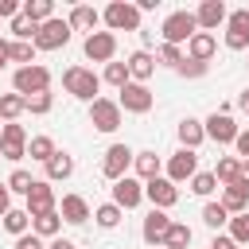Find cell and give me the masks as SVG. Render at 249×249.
Instances as JSON below:
<instances>
[{"mask_svg":"<svg viewBox=\"0 0 249 249\" xmlns=\"http://www.w3.org/2000/svg\"><path fill=\"white\" fill-rule=\"evenodd\" d=\"M222 206H226L230 214H245V210H249V183H245L241 175L222 187Z\"/></svg>","mask_w":249,"mask_h":249,"instance_id":"ac0fdd59","label":"cell"},{"mask_svg":"<svg viewBox=\"0 0 249 249\" xmlns=\"http://www.w3.org/2000/svg\"><path fill=\"white\" fill-rule=\"evenodd\" d=\"M51 105H54V93L47 89V93H35V97H27V113H51Z\"/></svg>","mask_w":249,"mask_h":249,"instance_id":"b9f144b4","label":"cell"},{"mask_svg":"<svg viewBox=\"0 0 249 249\" xmlns=\"http://www.w3.org/2000/svg\"><path fill=\"white\" fill-rule=\"evenodd\" d=\"M31 218H39V214H51V210H58V198H54V187L47 183V179H39L35 187H31V195H27V206H23Z\"/></svg>","mask_w":249,"mask_h":249,"instance_id":"5bb4252c","label":"cell"},{"mask_svg":"<svg viewBox=\"0 0 249 249\" xmlns=\"http://www.w3.org/2000/svg\"><path fill=\"white\" fill-rule=\"evenodd\" d=\"M171 222H175V218H167V210H156V206H152V210H148V218H144V226H140V237H144L148 245H156V249H160V245H163V237H167V230H171Z\"/></svg>","mask_w":249,"mask_h":249,"instance_id":"9a60e30c","label":"cell"},{"mask_svg":"<svg viewBox=\"0 0 249 249\" xmlns=\"http://www.w3.org/2000/svg\"><path fill=\"white\" fill-rule=\"evenodd\" d=\"M58 214H62V222H70V226H82V222L93 218V214H89V202H86L82 195H62Z\"/></svg>","mask_w":249,"mask_h":249,"instance_id":"d6986e66","label":"cell"},{"mask_svg":"<svg viewBox=\"0 0 249 249\" xmlns=\"http://www.w3.org/2000/svg\"><path fill=\"white\" fill-rule=\"evenodd\" d=\"M121 218H124V210H121L117 202H101V206L93 210V222H97L101 230H117V226H121Z\"/></svg>","mask_w":249,"mask_h":249,"instance_id":"f1b7e54d","label":"cell"},{"mask_svg":"<svg viewBox=\"0 0 249 249\" xmlns=\"http://www.w3.org/2000/svg\"><path fill=\"white\" fill-rule=\"evenodd\" d=\"M160 35H163V43H171V47L191 43V39L198 35V19H195V12H187V8L171 12V16L160 23Z\"/></svg>","mask_w":249,"mask_h":249,"instance_id":"7a4b0ae2","label":"cell"},{"mask_svg":"<svg viewBox=\"0 0 249 249\" xmlns=\"http://www.w3.org/2000/svg\"><path fill=\"white\" fill-rule=\"evenodd\" d=\"M54 152H58V148H54V140H51V136H31V140H27V156H31L35 163H47Z\"/></svg>","mask_w":249,"mask_h":249,"instance_id":"1f68e13d","label":"cell"},{"mask_svg":"<svg viewBox=\"0 0 249 249\" xmlns=\"http://www.w3.org/2000/svg\"><path fill=\"white\" fill-rule=\"evenodd\" d=\"M195 19H198V31H218L226 19H230V12H226V4L222 0H202L198 8H195Z\"/></svg>","mask_w":249,"mask_h":249,"instance_id":"2e32d148","label":"cell"},{"mask_svg":"<svg viewBox=\"0 0 249 249\" xmlns=\"http://www.w3.org/2000/svg\"><path fill=\"white\" fill-rule=\"evenodd\" d=\"M202 124H206V140H214V144H233V140H237V132H241V128H237V121H233L230 113H222V109H214Z\"/></svg>","mask_w":249,"mask_h":249,"instance_id":"9c48e42d","label":"cell"},{"mask_svg":"<svg viewBox=\"0 0 249 249\" xmlns=\"http://www.w3.org/2000/svg\"><path fill=\"white\" fill-rule=\"evenodd\" d=\"M0 132H4V121H0Z\"/></svg>","mask_w":249,"mask_h":249,"instance_id":"9f6ffc18","label":"cell"},{"mask_svg":"<svg viewBox=\"0 0 249 249\" xmlns=\"http://www.w3.org/2000/svg\"><path fill=\"white\" fill-rule=\"evenodd\" d=\"M230 237H233L237 245H249V210L230 218Z\"/></svg>","mask_w":249,"mask_h":249,"instance_id":"74e56055","label":"cell"},{"mask_svg":"<svg viewBox=\"0 0 249 249\" xmlns=\"http://www.w3.org/2000/svg\"><path fill=\"white\" fill-rule=\"evenodd\" d=\"M19 12H23L31 23H47V19H54V4H51V0H27Z\"/></svg>","mask_w":249,"mask_h":249,"instance_id":"4dcf8cb0","label":"cell"},{"mask_svg":"<svg viewBox=\"0 0 249 249\" xmlns=\"http://www.w3.org/2000/svg\"><path fill=\"white\" fill-rule=\"evenodd\" d=\"M132 160H136V152H132L128 144H109V148H105V160H101V175H105L109 183H117V179L128 175Z\"/></svg>","mask_w":249,"mask_h":249,"instance_id":"5b68a950","label":"cell"},{"mask_svg":"<svg viewBox=\"0 0 249 249\" xmlns=\"http://www.w3.org/2000/svg\"><path fill=\"white\" fill-rule=\"evenodd\" d=\"M214 51H218V39H214L210 31H198V35L187 43V58H198V62H210Z\"/></svg>","mask_w":249,"mask_h":249,"instance_id":"603a6c76","label":"cell"},{"mask_svg":"<svg viewBox=\"0 0 249 249\" xmlns=\"http://www.w3.org/2000/svg\"><path fill=\"white\" fill-rule=\"evenodd\" d=\"M191 237H195V233H191V226H187V222H171V230H167V237H163V245H160V249H187V245H191Z\"/></svg>","mask_w":249,"mask_h":249,"instance_id":"f546056e","label":"cell"},{"mask_svg":"<svg viewBox=\"0 0 249 249\" xmlns=\"http://www.w3.org/2000/svg\"><path fill=\"white\" fill-rule=\"evenodd\" d=\"M132 167H136V175H140V183H152V179H160V156L156 152H136V160H132Z\"/></svg>","mask_w":249,"mask_h":249,"instance_id":"484cf974","label":"cell"},{"mask_svg":"<svg viewBox=\"0 0 249 249\" xmlns=\"http://www.w3.org/2000/svg\"><path fill=\"white\" fill-rule=\"evenodd\" d=\"M202 222H206L210 230H222V226H230V210H226L222 202H206V206H202Z\"/></svg>","mask_w":249,"mask_h":249,"instance_id":"d590c367","label":"cell"},{"mask_svg":"<svg viewBox=\"0 0 249 249\" xmlns=\"http://www.w3.org/2000/svg\"><path fill=\"white\" fill-rule=\"evenodd\" d=\"M19 8H23V4H16V0H0V19H16Z\"/></svg>","mask_w":249,"mask_h":249,"instance_id":"7dc6e473","label":"cell"},{"mask_svg":"<svg viewBox=\"0 0 249 249\" xmlns=\"http://www.w3.org/2000/svg\"><path fill=\"white\" fill-rule=\"evenodd\" d=\"M198 175V152H191V148H179L171 160H167V179L179 187V183H191Z\"/></svg>","mask_w":249,"mask_h":249,"instance_id":"30bf717a","label":"cell"},{"mask_svg":"<svg viewBox=\"0 0 249 249\" xmlns=\"http://www.w3.org/2000/svg\"><path fill=\"white\" fill-rule=\"evenodd\" d=\"M31 233H39L43 241H54V237L62 233V214H58V210H51V214L31 218Z\"/></svg>","mask_w":249,"mask_h":249,"instance_id":"d4e9b609","label":"cell"},{"mask_svg":"<svg viewBox=\"0 0 249 249\" xmlns=\"http://www.w3.org/2000/svg\"><path fill=\"white\" fill-rule=\"evenodd\" d=\"M101 82H109V86H117V89H124L132 78H128V62H109L105 66V74H101Z\"/></svg>","mask_w":249,"mask_h":249,"instance_id":"8d00e7d4","label":"cell"},{"mask_svg":"<svg viewBox=\"0 0 249 249\" xmlns=\"http://www.w3.org/2000/svg\"><path fill=\"white\" fill-rule=\"evenodd\" d=\"M12 62L35 66V43H12Z\"/></svg>","mask_w":249,"mask_h":249,"instance_id":"60d3db41","label":"cell"},{"mask_svg":"<svg viewBox=\"0 0 249 249\" xmlns=\"http://www.w3.org/2000/svg\"><path fill=\"white\" fill-rule=\"evenodd\" d=\"M12 210V191H8V183H0V218Z\"/></svg>","mask_w":249,"mask_h":249,"instance_id":"681fc988","label":"cell"},{"mask_svg":"<svg viewBox=\"0 0 249 249\" xmlns=\"http://www.w3.org/2000/svg\"><path fill=\"white\" fill-rule=\"evenodd\" d=\"M66 23H70L74 31L93 35V31H97V23H101V12H97V8H89V4H74V8H70V16H66Z\"/></svg>","mask_w":249,"mask_h":249,"instance_id":"ffe728a7","label":"cell"},{"mask_svg":"<svg viewBox=\"0 0 249 249\" xmlns=\"http://www.w3.org/2000/svg\"><path fill=\"white\" fill-rule=\"evenodd\" d=\"M226 47H230V51H245V47H249V35H241V31H226Z\"/></svg>","mask_w":249,"mask_h":249,"instance_id":"f6af8a7d","label":"cell"},{"mask_svg":"<svg viewBox=\"0 0 249 249\" xmlns=\"http://www.w3.org/2000/svg\"><path fill=\"white\" fill-rule=\"evenodd\" d=\"M144 198L156 206V210H171L175 202H179V187L167 179V175H160V179H152V183H144Z\"/></svg>","mask_w":249,"mask_h":249,"instance_id":"4fadbf2b","label":"cell"},{"mask_svg":"<svg viewBox=\"0 0 249 249\" xmlns=\"http://www.w3.org/2000/svg\"><path fill=\"white\" fill-rule=\"evenodd\" d=\"M82 54L89 58V62H113V54H117V35L113 31H93V35H86V43H82Z\"/></svg>","mask_w":249,"mask_h":249,"instance_id":"ba28073f","label":"cell"},{"mask_svg":"<svg viewBox=\"0 0 249 249\" xmlns=\"http://www.w3.org/2000/svg\"><path fill=\"white\" fill-rule=\"evenodd\" d=\"M62 86H66L70 97L93 105V101H97V89H101V78H97L89 66H66V70H62Z\"/></svg>","mask_w":249,"mask_h":249,"instance_id":"6da1fadb","label":"cell"},{"mask_svg":"<svg viewBox=\"0 0 249 249\" xmlns=\"http://www.w3.org/2000/svg\"><path fill=\"white\" fill-rule=\"evenodd\" d=\"M202 140H206V124H202V121H195V117H183V121H179V144L195 152Z\"/></svg>","mask_w":249,"mask_h":249,"instance_id":"cb8c5ba5","label":"cell"},{"mask_svg":"<svg viewBox=\"0 0 249 249\" xmlns=\"http://www.w3.org/2000/svg\"><path fill=\"white\" fill-rule=\"evenodd\" d=\"M226 31H241V35H249V8H237V12H230V19H226Z\"/></svg>","mask_w":249,"mask_h":249,"instance_id":"7bdbcfd3","label":"cell"},{"mask_svg":"<svg viewBox=\"0 0 249 249\" xmlns=\"http://www.w3.org/2000/svg\"><path fill=\"white\" fill-rule=\"evenodd\" d=\"M214 187H218L214 171H198V175L191 179V191H195V195H202V198H210V195H214Z\"/></svg>","mask_w":249,"mask_h":249,"instance_id":"f35d334b","label":"cell"},{"mask_svg":"<svg viewBox=\"0 0 249 249\" xmlns=\"http://www.w3.org/2000/svg\"><path fill=\"white\" fill-rule=\"evenodd\" d=\"M183 58H187V54H183V47H171V43H160V62H163V66H171V70H179V66H183Z\"/></svg>","mask_w":249,"mask_h":249,"instance_id":"ab89813d","label":"cell"},{"mask_svg":"<svg viewBox=\"0 0 249 249\" xmlns=\"http://www.w3.org/2000/svg\"><path fill=\"white\" fill-rule=\"evenodd\" d=\"M121 97H117V105L124 109V113H148L152 105H156V97H152V89L148 86H140V82H128L124 89H117Z\"/></svg>","mask_w":249,"mask_h":249,"instance_id":"8fae6325","label":"cell"},{"mask_svg":"<svg viewBox=\"0 0 249 249\" xmlns=\"http://www.w3.org/2000/svg\"><path fill=\"white\" fill-rule=\"evenodd\" d=\"M35 183H39V179H31V171H23V167H16V171L8 175V191H12V195H23V198L31 195Z\"/></svg>","mask_w":249,"mask_h":249,"instance_id":"e575fe53","label":"cell"},{"mask_svg":"<svg viewBox=\"0 0 249 249\" xmlns=\"http://www.w3.org/2000/svg\"><path fill=\"white\" fill-rule=\"evenodd\" d=\"M237 109H245V113H249V89H241V93H237Z\"/></svg>","mask_w":249,"mask_h":249,"instance_id":"db71d44e","label":"cell"},{"mask_svg":"<svg viewBox=\"0 0 249 249\" xmlns=\"http://www.w3.org/2000/svg\"><path fill=\"white\" fill-rule=\"evenodd\" d=\"M101 19H105L109 31H140V8L128 4V0H113L101 12Z\"/></svg>","mask_w":249,"mask_h":249,"instance_id":"277c9868","label":"cell"},{"mask_svg":"<svg viewBox=\"0 0 249 249\" xmlns=\"http://www.w3.org/2000/svg\"><path fill=\"white\" fill-rule=\"evenodd\" d=\"M0 156L4 160H12V163H19L23 156H27V132H23V124H4V132H0Z\"/></svg>","mask_w":249,"mask_h":249,"instance_id":"7c38bea8","label":"cell"},{"mask_svg":"<svg viewBox=\"0 0 249 249\" xmlns=\"http://www.w3.org/2000/svg\"><path fill=\"white\" fill-rule=\"evenodd\" d=\"M12 86H16V93L19 97H35V93H47L51 89V70L47 66H19L16 74H12Z\"/></svg>","mask_w":249,"mask_h":249,"instance_id":"3957f363","label":"cell"},{"mask_svg":"<svg viewBox=\"0 0 249 249\" xmlns=\"http://www.w3.org/2000/svg\"><path fill=\"white\" fill-rule=\"evenodd\" d=\"M241 179L249 183V160H241Z\"/></svg>","mask_w":249,"mask_h":249,"instance_id":"11a10c76","label":"cell"},{"mask_svg":"<svg viewBox=\"0 0 249 249\" xmlns=\"http://www.w3.org/2000/svg\"><path fill=\"white\" fill-rule=\"evenodd\" d=\"M47 249H78V245L66 241V237H54V241H47Z\"/></svg>","mask_w":249,"mask_h":249,"instance_id":"f5cc1de1","label":"cell"},{"mask_svg":"<svg viewBox=\"0 0 249 249\" xmlns=\"http://www.w3.org/2000/svg\"><path fill=\"white\" fill-rule=\"evenodd\" d=\"M124 62H128V78H132V82H140V86L156 74V54H148L144 47H140V51H132Z\"/></svg>","mask_w":249,"mask_h":249,"instance_id":"44dd1931","label":"cell"},{"mask_svg":"<svg viewBox=\"0 0 249 249\" xmlns=\"http://www.w3.org/2000/svg\"><path fill=\"white\" fill-rule=\"evenodd\" d=\"M12 35H16V43H35V35H39V23H31L23 12L12 19Z\"/></svg>","mask_w":249,"mask_h":249,"instance_id":"836d02e7","label":"cell"},{"mask_svg":"<svg viewBox=\"0 0 249 249\" xmlns=\"http://www.w3.org/2000/svg\"><path fill=\"white\" fill-rule=\"evenodd\" d=\"M70 23L66 19H47V23H39V35H35V51H58V47H66L70 43Z\"/></svg>","mask_w":249,"mask_h":249,"instance_id":"8992f818","label":"cell"},{"mask_svg":"<svg viewBox=\"0 0 249 249\" xmlns=\"http://www.w3.org/2000/svg\"><path fill=\"white\" fill-rule=\"evenodd\" d=\"M4 230H8V233H16V237L31 233V214H27V210H16V206H12V210L4 214Z\"/></svg>","mask_w":249,"mask_h":249,"instance_id":"d6a6232c","label":"cell"},{"mask_svg":"<svg viewBox=\"0 0 249 249\" xmlns=\"http://www.w3.org/2000/svg\"><path fill=\"white\" fill-rule=\"evenodd\" d=\"M121 105L113 101V97H97L93 105H89V124L97 128V132H117L121 128Z\"/></svg>","mask_w":249,"mask_h":249,"instance_id":"52a82bcc","label":"cell"},{"mask_svg":"<svg viewBox=\"0 0 249 249\" xmlns=\"http://www.w3.org/2000/svg\"><path fill=\"white\" fill-rule=\"evenodd\" d=\"M179 78H202L206 74V62H198V58H183V66L175 70Z\"/></svg>","mask_w":249,"mask_h":249,"instance_id":"ee69618b","label":"cell"},{"mask_svg":"<svg viewBox=\"0 0 249 249\" xmlns=\"http://www.w3.org/2000/svg\"><path fill=\"white\" fill-rule=\"evenodd\" d=\"M16 249H47V245L39 233H23V237H16Z\"/></svg>","mask_w":249,"mask_h":249,"instance_id":"bcb514c9","label":"cell"},{"mask_svg":"<svg viewBox=\"0 0 249 249\" xmlns=\"http://www.w3.org/2000/svg\"><path fill=\"white\" fill-rule=\"evenodd\" d=\"M8 62H12V43H8V39H0V70H4Z\"/></svg>","mask_w":249,"mask_h":249,"instance_id":"816d5d0a","label":"cell"},{"mask_svg":"<svg viewBox=\"0 0 249 249\" xmlns=\"http://www.w3.org/2000/svg\"><path fill=\"white\" fill-rule=\"evenodd\" d=\"M27 113V97H19V93H0V121L4 124H12L16 117H23Z\"/></svg>","mask_w":249,"mask_h":249,"instance_id":"4316f807","label":"cell"},{"mask_svg":"<svg viewBox=\"0 0 249 249\" xmlns=\"http://www.w3.org/2000/svg\"><path fill=\"white\" fill-rule=\"evenodd\" d=\"M241 175V156H218V167H214V179L226 187V183H233Z\"/></svg>","mask_w":249,"mask_h":249,"instance_id":"83f0119b","label":"cell"},{"mask_svg":"<svg viewBox=\"0 0 249 249\" xmlns=\"http://www.w3.org/2000/svg\"><path fill=\"white\" fill-rule=\"evenodd\" d=\"M210 249H241V245H237V241L226 233V237H214V241H210Z\"/></svg>","mask_w":249,"mask_h":249,"instance_id":"f907efd6","label":"cell"},{"mask_svg":"<svg viewBox=\"0 0 249 249\" xmlns=\"http://www.w3.org/2000/svg\"><path fill=\"white\" fill-rule=\"evenodd\" d=\"M233 148H237V156H241V160H249V128H241V132H237Z\"/></svg>","mask_w":249,"mask_h":249,"instance_id":"c3c4849f","label":"cell"},{"mask_svg":"<svg viewBox=\"0 0 249 249\" xmlns=\"http://www.w3.org/2000/svg\"><path fill=\"white\" fill-rule=\"evenodd\" d=\"M113 202H117L121 210L140 206V202H144V183H140V179H132V175L117 179V183H113Z\"/></svg>","mask_w":249,"mask_h":249,"instance_id":"e0dca14e","label":"cell"},{"mask_svg":"<svg viewBox=\"0 0 249 249\" xmlns=\"http://www.w3.org/2000/svg\"><path fill=\"white\" fill-rule=\"evenodd\" d=\"M43 167H47V183H62V179L74 175V156L70 152H54Z\"/></svg>","mask_w":249,"mask_h":249,"instance_id":"7402d4cb","label":"cell"}]
</instances>
